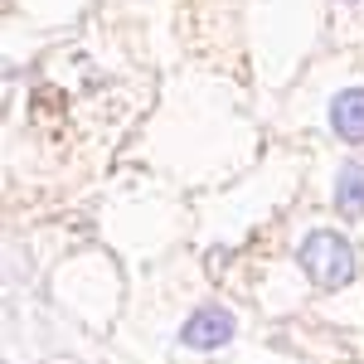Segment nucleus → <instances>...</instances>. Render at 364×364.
Segmentation results:
<instances>
[{"instance_id":"nucleus-1","label":"nucleus","mask_w":364,"mask_h":364,"mask_svg":"<svg viewBox=\"0 0 364 364\" xmlns=\"http://www.w3.org/2000/svg\"><path fill=\"white\" fill-rule=\"evenodd\" d=\"M296 262H301V272L321 291H336V287H345L355 277V248H350V238H340L336 228H311L301 238V248H296Z\"/></svg>"},{"instance_id":"nucleus-2","label":"nucleus","mask_w":364,"mask_h":364,"mask_svg":"<svg viewBox=\"0 0 364 364\" xmlns=\"http://www.w3.org/2000/svg\"><path fill=\"white\" fill-rule=\"evenodd\" d=\"M233 336H238V321L228 306H199L180 326V345H190V350H224Z\"/></svg>"},{"instance_id":"nucleus-3","label":"nucleus","mask_w":364,"mask_h":364,"mask_svg":"<svg viewBox=\"0 0 364 364\" xmlns=\"http://www.w3.org/2000/svg\"><path fill=\"white\" fill-rule=\"evenodd\" d=\"M331 132L340 141H364V87H345L331 97Z\"/></svg>"},{"instance_id":"nucleus-4","label":"nucleus","mask_w":364,"mask_h":364,"mask_svg":"<svg viewBox=\"0 0 364 364\" xmlns=\"http://www.w3.org/2000/svg\"><path fill=\"white\" fill-rule=\"evenodd\" d=\"M336 209L345 219H364V166L345 161L336 175Z\"/></svg>"},{"instance_id":"nucleus-5","label":"nucleus","mask_w":364,"mask_h":364,"mask_svg":"<svg viewBox=\"0 0 364 364\" xmlns=\"http://www.w3.org/2000/svg\"><path fill=\"white\" fill-rule=\"evenodd\" d=\"M350 5H364V0H350Z\"/></svg>"}]
</instances>
